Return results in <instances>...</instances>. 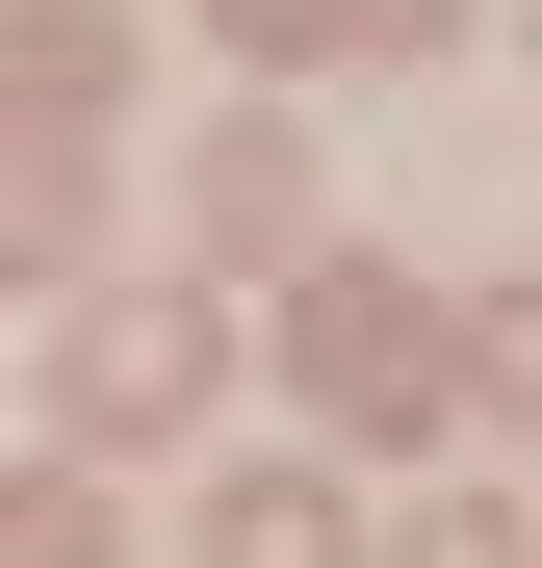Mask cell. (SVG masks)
<instances>
[{"label":"cell","mask_w":542,"mask_h":568,"mask_svg":"<svg viewBox=\"0 0 542 568\" xmlns=\"http://www.w3.org/2000/svg\"><path fill=\"white\" fill-rule=\"evenodd\" d=\"M310 388H336V414H439V311H388V284H310Z\"/></svg>","instance_id":"obj_1"},{"label":"cell","mask_w":542,"mask_h":568,"mask_svg":"<svg viewBox=\"0 0 542 568\" xmlns=\"http://www.w3.org/2000/svg\"><path fill=\"white\" fill-rule=\"evenodd\" d=\"M181 388H207V311H104L78 336V439H155Z\"/></svg>","instance_id":"obj_2"},{"label":"cell","mask_w":542,"mask_h":568,"mask_svg":"<svg viewBox=\"0 0 542 568\" xmlns=\"http://www.w3.org/2000/svg\"><path fill=\"white\" fill-rule=\"evenodd\" d=\"M207 568H336V491H233V517H207Z\"/></svg>","instance_id":"obj_3"},{"label":"cell","mask_w":542,"mask_h":568,"mask_svg":"<svg viewBox=\"0 0 542 568\" xmlns=\"http://www.w3.org/2000/svg\"><path fill=\"white\" fill-rule=\"evenodd\" d=\"M0 568H104V517L78 491H0Z\"/></svg>","instance_id":"obj_4"},{"label":"cell","mask_w":542,"mask_h":568,"mask_svg":"<svg viewBox=\"0 0 542 568\" xmlns=\"http://www.w3.org/2000/svg\"><path fill=\"white\" fill-rule=\"evenodd\" d=\"M388 568H517V517H413V542H388Z\"/></svg>","instance_id":"obj_5"}]
</instances>
